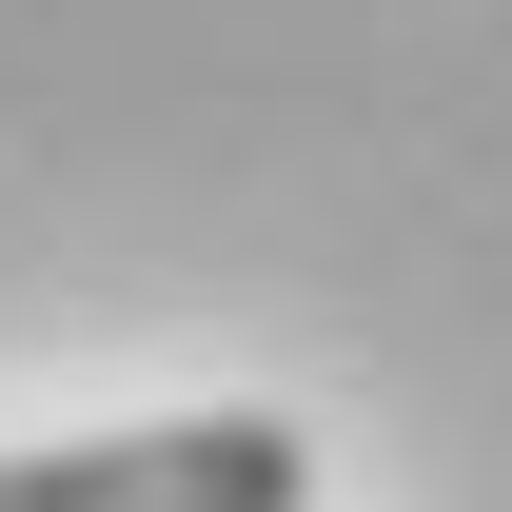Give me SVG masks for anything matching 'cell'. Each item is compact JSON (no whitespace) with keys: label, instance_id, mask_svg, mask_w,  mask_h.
I'll return each instance as SVG.
<instances>
[{"label":"cell","instance_id":"1","mask_svg":"<svg viewBox=\"0 0 512 512\" xmlns=\"http://www.w3.org/2000/svg\"><path fill=\"white\" fill-rule=\"evenodd\" d=\"M316 453L276 414H178V434H79V453H0V512H296Z\"/></svg>","mask_w":512,"mask_h":512}]
</instances>
